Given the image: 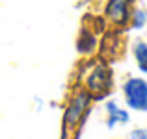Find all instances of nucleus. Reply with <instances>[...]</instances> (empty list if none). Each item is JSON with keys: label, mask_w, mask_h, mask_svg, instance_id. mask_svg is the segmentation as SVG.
Listing matches in <instances>:
<instances>
[{"label": "nucleus", "mask_w": 147, "mask_h": 139, "mask_svg": "<svg viewBox=\"0 0 147 139\" xmlns=\"http://www.w3.org/2000/svg\"><path fill=\"white\" fill-rule=\"evenodd\" d=\"M125 102L134 111H147V82L144 78H129L123 84Z\"/></svg>", "instance_id": "f257e3e1"}, {"label": "nucleus", "mask_w": 147, "mask_h": 139, "mask_svg": "<svg viewBox=\"0 0 147 139\" xmlns=\"http://www.w3.org/2000/svg\"><path fill=\"white\" fill-rule=\"evenodd\" d=\"M110 84H112V74L104 65H99L90 74V78H88V87H90V91L97 93V95H100V93L104 95V93L110 89Z\"/></svg>", "instance_id": "f03ea898"}, {"label": "nucleus", "mask_w": 147, "mask_h": 139, "mask_svg": "<svg viewBox=\"0 0 147 139\" xmlns=\"http://www.w3.org/2000/svg\"><path fill=\"white\" fill-rule=\"evenodd\" d=\"M130 4L132 0H110V6H108V15L114 19L115 22H125L130 17Z\"/></svg>", "instance_id": "7ed1b4c3"}, {"label": "nucleus", "mask_w": 147, "mask_h": 139, "mask_svg": "<svg viewBox=\"0 0 147 139\" xmlns=\"http://www.w3.org/2000/svg\"><path fill=\"white\" fill-rule=\"evenodd\" d=\"M106 113H108L106 124L110 126V128H114L115 124H125V122H129V113H127L125 110H121L115 102H106Z\"/></svg>", "instance_id": "20e7f679"}, {"label": "nucleus", "mask_w": 147, "mask_h": 139, "mask_svg": "<svg viewBox=\"0 0 147 139\" xmlns=\"http://www.w3.org/2000/svg\"><path fill=\"white\" fill-rule=\"evenodd\" d=\"M86 106H88V95H84V93H82V95H78V96H76V98L71 102V108H69L67 117H65L69 124H71V122L75 124V122L78 121V117L84 113Z\"/></svg>", "instance_id": "39448f33"}, {"label": "nucleus", "mask_w": 147, "mask_h": 139, "mask_svg": "<svg viewBox=\"0 0 147 139\" xmlns=\"http://www.w3.org/2000/svg\"><path fill=\"white\" fill-rule=\"evenodd\" d=\"M132 54L134 59H136V65L144 74H147V43L144 41H136L132 46Z\"/></svg>", "instance_id": "423d86ee"}, {"label": "nucleus", "mask_w": 147, "mask_h": 139, "mask_svg": "<svg viewBox=\"0 0 147 139\" xmlns=\"http://www.w3.org/2000/svg\"><path fill=\"white\" fill-rule=\"evenodd\" d=\"M130 24L134 30H142L147 24V11L144 9H134L130 13Z\"/></svg>", "instance_id": "0eeeda50"}, {"label": "nucleus", "mask_w": 147, "mask_h": 139, "mask_svg": "<svg viewBox=\"0 0 147 139\" xmlns=\"http://www.w3.org/2000/svg\"><path fill=\"white\" fill-rule=\"evenodd\" d=\"M129 139H147V128H138L130 132Z\"/></svg>", "instance_id": "6e6552de"}]
</instances>
